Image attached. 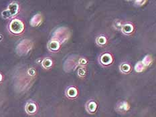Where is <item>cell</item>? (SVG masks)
<instances>
[{"label":"cell","mask_w":156,"mask_h":117,"mask_svg":"<svg viewBox=\"0 0 156 117\" xmlns=\"http://www.w3.org/2000/svg\"><path fill=\"white\" fill-rule=\"evenodd\" d=\"M9 28H10L11 32L15 34H19L22 32L23 29H24V26H23L22 23L20 20H15L10 24Z\"/></svg>","instance_id":"1"},{"label":"cell","mask_w":156,"mask_h":117,"mask_svg":"<svg viewBox=\"0 0 156 117\" xmlns=\"http://www.w3.org/2000/svg\"><path fill=\"white\" fill-rule=\"evenodd\" d=\"M18 12V5L14 3V4H11L9 5L8 10L3 11L2 12V16L4 18H8L11 16H14Z\"/></svg>","instance_id":"2"},{"label":"cell","mask_w":156,"mask_h":117,"mask_svg":"<svg viewBox=\"0 0 156 117\" xmlns=\"http://www.w3.org/2000/svg\"><path fill=\"white\" fill-rule=\"evenodd\" d=\"M26 110L28 114H32L36 112V106L34 103H29L26 105Z\"/></svg>","instance_id":"3"},{"label":"cell","mask_w":156,"mask_h":117,"mask_svg":"<svg viewBox=\"0 0 156 117\" xmlns=\"http://www.w3.org/2000/svg\"><path fill=\"white\" fill-rule=\"evenodd\" d=\"M97 108V106L96 104L95 103H90V105H89V110L90 111V112H94V111L95 110V109Z\"/></svg>","instance_id":"4"},{"label":"cell","mask_w":156,"mask_h":117,"mask_svg":"<svg viewBox=\"0 0 156 117\" xmlns=\"http://www.w3.org/2000/svg\"><path fill=\"white\" fill-rule=\"evenodd\" d=\"M2 38H3L2 35H0V40H1V39H2Z\"/></svg>","instance_id":"5"},{"label":"cell","mask_w":156,"mask_h":117,"mask_svg":"<svg viewBox=\"0 0 156 117\" xmlns=\"http://www.w3.org/2000/svg\"><path fill=\"white\" fill-rule=\"evenodd\" d=\"M1 79H2V77H1V75L0 74V82L1 81Z\"/></svg>","instance_id":"6"}]
</instances>
